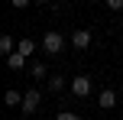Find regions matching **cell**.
I'll return each instance as SVG.
<instances>
[{"instance_id":"6da1fadb","label":"cell","mask_w":123,"mask_h":120,"mask_svg":"<svg viewBox=\"0 0 123 120\" xmlns=\"http://www.w3.org/2000/svg\"><path fill=\"white\" fill-rule=\"evenodd\" d=\"M62 49H65V36H62V32L52 29V32L42 36V52H45V55H58Z\"/></svg>"},{"instance_id":"7a4b0ae2","label":"cell","mask_w":123,"mask_h":120,"mask_svg":"<svg viewBox=\"0 0 123 120\" xmlns=\"http://www.w3.org/2000/svg\"><path fill=\"white\" fill-rule=\"evenodd\" d=\"M39 104H42V94H39L36 88H29V91L23 94V107H19V110H23V114H36Z\"/></svg>"},{"instance_id":"3957f363","label":"cell","mask_w":123,"mask_h":120,"mask_svg":"<svg viewBox=\"0 0 123 120\" xmlns=\"http://www.w3.org/2000/svg\"><path fill=\"white\" fill-rule=\"evenodd\" d=\"M71 94L74 97H87V94H91V78H87V75L71 78Z\"/></svg>"},{"instance_id":"277c9868","label":"cell","mask_w":123,"mask_h":120,"mask_svg":"<svg viewBox=\"0 0 123 120\" xmlns=\"http://www.w3.org/2000/svg\"><path fill=\"white\" fill-rule=\"evenodd\" d=\"M26 58H29V55H23V52H10V55H6V68H10V71H23L26 68Z\"/></svg>"},{"instance_id":"5b68a950","label":"cell","mask_w":123,"mask_h":120,"mask_svg":"<svg viewBox=\"0 0 123 120\" xmlns=\"http://www.w3.org/2000/svg\"><path fill=\"white\" fill-rule=\"evenodd\" d=\"M97 104H100V107H104V110L117 107V91H113V88H104V91H100V94H97Z\"/></svg>"},{"instance_id":"8992f818","label":"cell","mask_w":123,"mask_h":120,"mask_svg":"<svg viewBox=\"0 0 123 120\" xmlns=\"http://www.w3.org/2000/svg\"><path fill=\"white\" fill-rule=\"evenodd\" d=\"M71 45L74 49H87V45H91V32L87 29H74L71 32Z\"/></svg>"},{"instance_id":"52a82bcc","label":"cell","mask_w":123,"mask_h":120,"mask_svg":"<svg viewBox=\"0 0 123 120\" xmlns=\"http://www.w3.org/2000/svg\"><path fill=\"white\" fill-rule=\"evenodd\" d=\"M3 104H6V107H23V94H19L16 88H10L3 94Z\"/></svg>"},{"instance_id":"ba28073f","label":"cell","mask_w":123,"mask_h":120,"mask_svg":"<svg viewBox=\"0 0 123 120\" xmlns=\"http://www.w3.org/2000/svg\"><path fill=\"white\" fill-rule=\"evenodd\" d=\"M10 52H16V42H13V36H0V55H10Z\"/></svg>"},{"instance_id":"9c48e42d","label":"cell","mask_w":123,"mask_h":120,"mask_svg":"<svg viewBox=\"0 0 123 120\" xmlns=\"http://www.w3.org/2000/svg\"><path fill=\"white\" fill-rule=\"evenodd\" d=\"M49 91H52V94L65 91V78H62V75H52V78H49Z\"/></svg>"},{"instance_id":"30bf717a","label":"cell","mask_w":123,"mask_h":120,"mask_svg":"<svg viewBox=\"0 0 123 120\" xmlns=\"http://www.w3.org/2000/svg\"><path fill=\"white\" fill-rule=\"evenodd\" d=\"M19 52H23V55H32V52H36V42H32V39H19V45H16Z\"/></svg>"},{"instance_id":"8fae6325","label":"cell","mask_w":123,"mask_h":120,"mask_svg":"<svg viewBox=\"0 0 123 120\" xmlns=\"http://www.w3.org/2000/svg\"><path fill=\"white\" fill-rule=\"evenodd\" d=\"M29 75H32V78H45V65H42V62H32V65H29Z\"/></svg>"},{"instance_id":"7c38bea8","label":"cell","mask_w":123,"mask_h":120,"mask_svg":"<svg viewBox=\"0 0 123 120\" xmlns=\"http://www.w3.org/2000/svg\"><path fill=\"white\" fill-rule=\"evenodd\" d=\"M55 120H84V117H78V114H71V110H58V117Z\"/></svg>"},{"instance_id":"4fadbf2b","label":"cell","mask_w":123,"mask_h":120,"mask_svg":"<svg viewBox=\"0 0 123 120\" xmlns=\"http://www.w3.org/2000/svg\"><path fill=\"white\" fill-rule=\"evenodd\" d=\"M107 6H110V10H123V0H104Z\"/></svg>"},{"instance_id":"5bb4252c","label":"cell","mask_w":123,"mask_h":120,"mask_svg":"<svg viewBox=\"0 0 123 120\" xmlns=\"http://www.w3.org/2000/svg\"><path fill=\"white\" fill-rule=\"evenodd\" d=\"M10 3H13V6H16V10H23V6H29V3H32V0H10Z\"/></svg>"},{"instance_id":"9a60e30c","label":"cell","mask_w":123,"mask_h":120,"mask_svg":"<svg viewBox=\"0 0 123 120\" xmlns=\"http://www.w3.org/2000/svg\"><path fill=\"white\" fill-rule=\"evenodd\" d=\"M32 3H45V0H32Z\"/></svg>"}]
</instances>
